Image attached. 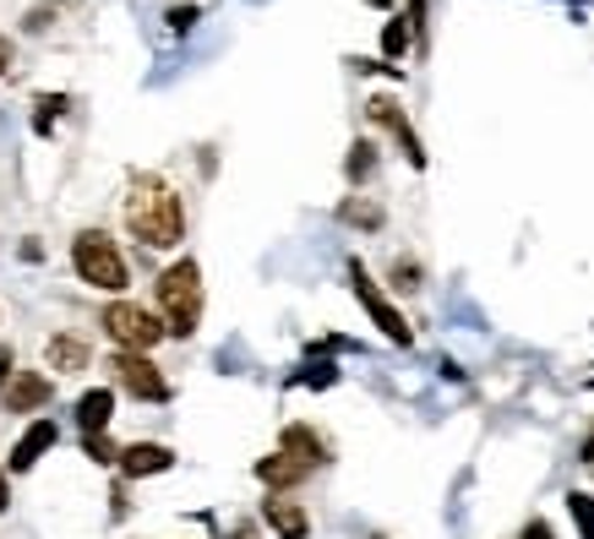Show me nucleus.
I'll return each instance as SVG.
<instances>
[{
  "mask_svg": "<svg viewBox=\"0 0 594 539\" xmlns=\"http://www.w3.org/2000/svg\"><path fill=\"white\" fill-rule=\"evenodd\" d=\"M410 27H415V33L426 27V0H410Z\"/></svg>",
  "mask_w": 594,
  "mask_h": 539,
  "instance_id": "nucleus-27",
  "label": "nucleus"
},
{
  "mask_svg": "<svg viewBox=\"0 0 594 539\" xmlns=\"http://www.w3.org/2000/svg\"><path fill=\"white\" fill-rule=\"evenodd\" d=\"M404 49H410V22H404V16H393V22L382 27V55H388V60H399Z\"/></svg>",
  "mask_w": 594,
  "mask_h": 539,
  "instance_id": "nucleus-18",
  "label": "nucleus"
},
{
  "mask_svg": "<svg viewBox=\"0 0 594 539\" xmlns=\"http://www.w3.org/2000/svg\"><path fill=\"white\" fill-rule=\"evenodd\" d=\"M126 229L153 246V251H175L186 240V207L180 196L158 180V175H137L126 191Z\"/></svg>",
  "mask_w": 594,
  "mask_h": 539,
  "instance_id": "nucleus-1",
  "label": "nucleus"
},
{
  "mask_svg": "<svg viewBox=\"0 0 594 539\" xmlns=\"http://www.w3.org/2000/svg\"><path fill=\"white\" fill-rule=\"evenodd\" d=\"M579 458H584V463H594V436L584 441V452H579Z\"/></svg>",
  "mask_w": 594,
  "mask_h": 539,
  "instance_id": "nucleus-31",
  "label": "nucleus"
},
{
  "mask_svg": "<svg viewBox=\"0 0 594 539\" xmlns=\"http://www.w3.org/2000/svg\"><path fill=\"white\" fill-rule=\"evenodd\" d=\"M71 268H77L82 283H93L104 294H121L126 289V262H121V251H115V240L104 229H82L71 240Z\"/></svg>",
  "mask_w": 594,
  "mask_h": 539,
  "instance_id": "nucleus-3",
  "label": "nucleus"
},
{
  "mask_svg": "<svg viewBox=\"0 0 594 539\" xmlns=\"http://www.w3.org/2000/svg\"><path fill=\"white\" fill-rule=\"evenodd\" d=\"M393 289H421V268L415 262H393Z\"/></svg>",
  "mask_w": 594,
  "mask_h": 539,
  "instance_id": "nucleus-23",
  "label": "nucleus"
},
{
  "mask_svg": "<svg viewBox=\"0 0 594 539\" xmlns=\"http://www.w3.org/2000/svg\"><path fill=\"white\" fill-rule=\"evenodd\" d=\"M5 502H11V491H5V474H0V513H5Z\"/></svg>",
  "mask_w": 594,
  "mask_h": 539,
  "instance_id": "nucleus-30",
  "label": "nucleus"
},
{
  "mask_svg": "<svg viewBox=\"0 0 594 539\" xmlns=\"http://www.w3.org/2000/svg\"><path fill=\"white\" fill-rule=\"evenodd\" d=\"M518 539H557L551 535V524H540V518H529V524H524V535Z\"/></svg>",
  "mask_w": 594,
  "mask_h": 539,
  "instance_id": "nucleus-25",
  "label": "nucleus"
},
{
  "mask_svg": "<svg viewBox=\"0 0 594 539\" xmlns=\"http://www.w3.org/2000/svg\"><path fill=\"white\" fill-rule=\"evenodd\" d=\"M49 404V377L38 371H16L11 388H5V414H33V408Z\"/></svg>",
  "mask_w": 594,
  "mask_h": 539,
  "instance_id": "nucleus-8",
  "label": "nucleus"
},
{
  "mask_svg": "<svg viewBox=\"0 0 594 539\" xmlns=\"http://www.w3.org/2000/svg\"><path fill=\"white\" fill-rule=\"evenodd\" d=\"M191 22H197V5H175V11H169V27H175V33H186Z\"/></svg>",
  "mask_w": 594,
  "mask_h": 539,
  "instance_id": "nucleus-24",
  "label": "nucleus"
},
{
  "mask_svg": "<svg viewBox=\"0 0 594 539\" xmlns=\"http://www.w3.org/2000/svg\"><path fill=\"white\" fill-rule=\"evenodd\" d=\"M11 377H16V360H11V349H0V388H11Z\"/></svg>",
  "mask_w": 594,
  "mask_h": 539,
  "instance_id": "nucleus-26",
  "label": "nucleus"
},
{
  "mask_svg": "<svg viewBox=\"0 0 594 539\" xmlns=\"http://www.w3.org/2000/svg\"><path fill=\"white\" fill-rule=\"evenodd\" d=\"M229 539H257V529H251V524H240V529H235Z\"/></svg>",
  "mask_w": 594,
  "mask_h": 539,
  "instance_id": "nucleus-29",
  "label": "nucleus"
},
{
  "mask_svg": "<svg viewBox=\"0 0 594 539\" xmlns=\"http://www.w3.org/2000/svg\"><path fill=\"white\" fill-rule=\"evenodd\" d=\"M279 452H290V458H295V463H305V469L327 463V441H322L311 425H284V436H279Z\"/></svg>",
  "mask_w": 594,
  "mask_h": 539,
  "instance_id": "nucleus-12",
  "label": "nucleus"
},
{
  "mask_svg": "<svg viewBox=\"0 0 594 539\" xmlns=\"http://www.w3.org/2000/svg\"><path fill=\"white\" fill-rule=\"evenodd\" d=\"M366 115L377 121V126H388V132L399 136V147H404V158L415 164V169H426V147H421V136L410 126V115L399 110V99H388V93H377L371 104H366Z\"/></svg>",
  "mask_w": 594,
  "mask_h": 539,
  "instance_id": "nucleus-7",
  "label": "nucleus"
},
{
  "mask_svg": "<svg viewBox=\"0 0 594 539\" xmlns=\"http://www.w3.org/2000/svg\"><path fill=\"white\" fill-rule=\"evenodd\" d=\"M44 360H49V371H60V377H71V371H88V360H93V349L60 333V338H49V349H44Z\"/></svg>",
  "mask_w": 594,
  "mask_h": 539,
  "instance_id": "nucleus-14",
  "label": "nucleus"
},
{
  "mask_svg": "<svg viewBox=\"0 0 594 539\" xmlns=\"http://www.w3.org/2000/svg\"><path fill=\"white\" fill-rule=\"evenodd\" d=\"M110 371H115V388L121 393H132V398H143V404H164L169 398V382L158 377V366H153L148 355H115L110 360Z\"/></svg>",
  "mask_w": 594,
  "mask_h": 539,
  "instance_id": "nucleus-6",
  "label": "nucleus"
},
{
  "mask_svg": "<svg viewBox=\"0 0 594 539\" xmlns=\"http://www.w3.org/2000/svg\"><path fill=\"white\" fill-rule=\"evenodd\" d=\"M349 289H355V300L366 305V316L382 327V338H393L399 349H410V344H415V333H410V322L399 316V305H393V300L371 283V272L360 268V262H349Z\"/></svg>",
  "mask_w": 594,
  "mask_h": 539,
  "instance_id": "nucleus-5",
  "label": "nucleus"
},
{
  "mask_svg": "<svg viewBox=\"0 0 594 539\" xmlns=\"http://www.w3.org/2000/svg\"><path fill=\"white\" fill-rule=\"evenodd\" d=\"M305 474H311V469L295 463L290 452H273V458H262V463H257V480H262L268 491H290V485H300Z\"/></svg>",
  "mask_w": 594,
  "mask_h": 539,
  "instance_id": "nucleus-13",
  "label": "nucleus"
},
{
  "mask_svg": "<svg viewBox=\"0 0 594 539\" xmlns=\"http://www.w3.org/2000/svg\"><path fill=\"white\" fill-rule=\"evenodd\" d=\"M158 311H164L169 338H191L197 333V322H202V268L191 257H180L175 268L158 272Z\"/></svg>",
  "mask_w": 594,
  "mask_h": 539,
  "instance_id": "nucleus-2",
  "label": "nucleus"
},
{
  "mask_svg": "<svg viewBox=\"0 0 594 539\" xmlns=\"http://www.w3.org/2000/svg\"><path fill=\"white\" fill-rule=\"evenodd\" d=\"M344 224H360V229H382V207L377 202H344Z\"/></svg>",
  "mask_w": 594,
  "mask_h": 539,
  "instance_id": "nucleus-19",
  "label": "nucleus"
},
{
  "mask_svg": "<svg viewBox=\"0 0 594 539\" xmlns=\"http://www.w3.org/2000/svg\"><path fill=\"white\" fill-rule=\"evenodd\" d=\"M169 463H175V452L158 447V441H132V447H121V469H126L132 480H143V474H164Z\"/></svg>",
  "mask_w": 594,
  "mask_h": 539,
  "instance_id": "nucleus-11",
  "label": "nucleus"
},
{
  "mask_svg": "<svg viewBox=\"0 0 594 539\" xmlns=\"http://www.w3.org/2000/svg\"><path fill=\"white\" fill-rule=\"evenodd\" d=\"M5 66H11V38H0V77H5Z\"/></svg>",
  "mask_w": 594,
  "mask_h": 539,
  "instance_id": "nucleus-28",
  "label": "nucleus"
},
{
  "mask_svg": "<svg viewBox=\"0 0 594 539\" xmlns=\"http://www.w3.org/2000/svg\"><path fill=\"white\" fill-rule=\"evenodd\" d=\"M99 322H104V333H110V338H115L126 355H148L153 344L169 333V327H164L153 311L132 305V300H115V305H104V316H99Z\"/></svg>",
  "mask_w": 594,
  "mask_h": 539,
  "instance_id": "nucleus-4",
  "label": "nucleus"
},
{
  "mask_svg": "<svg viewBox=\"0 0 594 539\" xmlns=\"http://www.w3.org/2000/svg\"><path fill=\"white\" fill-rule=\"evenodd\" d=\"M295 382H305V388H333V382H338V371H333V366L322 360V366H305Z\"/></svg>",
  "mask_w": 594,
  "mask_h": 539,
  "instance_id": "nucleus-22",
  "label": "nucleus"
},
{
  "mask_svg": "<svg viewBox=\"0 0 594 539\" xmlns=\"http://www.w3.org/2000/svg\"><path fill=\"white\" fill-rule=\"evenodd\" d=\"M60 110H66V99H38V115H33V132H49V126L60 121Z\"/></svg>",
  "mask_w": 594,
  "mask_h": 539,
  "instance_id": "nucleus-21",
  "label": "nucleus"
},
{
  "mask_svg": "<svg viewBox=\"0 0 594 539\" xmlns=\"http://www.w3.org/2000/svg\"><path fill=\"white\" fill-rule=\"evenodd\" d=\"M262 518H268V529H273L279 539H305V535H311V518H305V507H300V502H290V496H268Z\"/></svg>",
  "mask_w": 594,
  "mask_h": 539,
  "instance_id": "nucleus-10",
  "label": "nucleus"
},
{
  "mask_svg": "<svg viewBox=\"0 0 594 539\" xmlns=\"http://www.w3.org/2000/svg\"><path fill=\"white\" fill-rule=\"evenodd\" d=\"M344 169H349V180H355V186H366V180L377 175V147H371V142H355V147H349V158H344Z\"/></svg>",
  "mask_w": 594,
  "mask_h": 539,
  "instance_id": "nucleus-16",
  "label": "nucleus"
},
{
  "mask_svg": "<svg viewBox=\"0 0 594 539\" xmlns=\"http://www.w3.org/2000/svg\"><path fill=\"white\" fill-rule=\"evenodd\" d=\"M568 513H573L579 535L594 539V496H590V491H573V496H568Z\"/></svg>",
  "mask_w": 594,
  "mask_h": 539,
  "instance_id": "nucleus-17",
  "label": "nucleus"
},
{
  "mask_svg": "<svg viewBox=\"0 0 594 539\" xmlns=\"http://www.w3.org/2000/svg\"><path fill=\"white\" fill-rule=\"evenodd\" d=\"M55 436H60V430H55V419H33V425L22 430V441L11 447V469H16V474H22V469H33V463L55 447Z\"/></svg>",
  "mask_w": 594,
  "mask_h": 539,
  "instance_id": "nucleus-9",
  "label": "nucleus"
},
{
  "mask_svg": "<svg viewBox=\"0 0 594 539\" xmlns=\"http://www.w3.org/2000/svg\"><path fill=\"white\" fill-rule=\"evenodd\" d=\"M82 452H88V458H93V463H121V452H115V447H110V441H104V430H93V436H88V441H82Z\"/></svg>",
  "mask_w": 594,
  "mask_h": 539,
  "instance_id": "nucleus-20",
  "label": "nucleus"
},
{
  "mask_svg": "<svg viewBox=\"0 0 594 539\" xmlns=\"http://www.w3.org/2000/svg\"><path fill=\"white\" fill-rule=\"evenodd\" d=\"M110 414H115V393L110 388H93V393H82L77 398V419H82V430L93 436V430H104L110 425Z\"/></svg>",
  "mask_w": 594,
  "mask_h": 539,
  "instance_id": "nucleus-15",
  "label": "nucleus"
}]
</instances>
